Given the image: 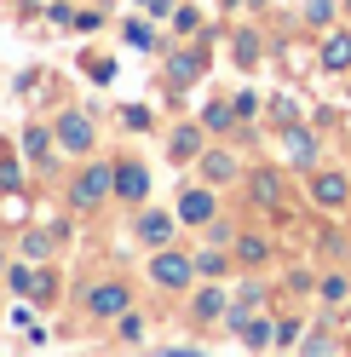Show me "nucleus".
Masks as SVG:
<instances>
[{
    "mask_svg": "<svg viewBox=\"0 0 351 357\" xmlns=\"http://www.w3.org/2000/svg\"><path fill=\"white\" fill-rule=\"evenodd\" d=\"M0 271H6V254H0Z\"/></svg>",
    "mask_w": 351,
    "mask_h": 357,
    "instance_id": "obj_26",
    "label": "nucleus"
},
{
    "mask_svg": "<svg viewBox=\"0 0 351 357\" xmlns=\"http://www.w3.org/2000/svg\"><path fill=\"white\" fill-rule=\"evenodd\" d=\"M236 63H259V40L254 35H236Z\"/></svg>",
    "mask_w": 351,
    "mask_h": 357,
    "instance_id": "obj_18",
    "label": "nucleus"
},
{
    "mask_svg": "<svg viewBox=\"0 0 351 357\" xmlns=\"http://www.w3.org/2000/svg\"><path fill=\"white\" fill-rule=\"evenodd\" d=\"M236 254H242L248 265H259V259L271 254V242H265V236H242V242H236Z\"/></svg>",
    "mask_w": 351,
    "mask_h": 357,
    "instance_id": "obj_12",
    "label": "nucleus"
},
{
    "mask_svg": "<svg viewBox=\"0 0 351 357\" xmlns=\"http://www.w3.org/2000/svg\"><path fill=\"white\" fill-rule=\"evenodd\" d=\"M196 150H202V127H179L173 132V162H190Z\"/></svg>",
    "mask_w": 351,
    "mask_h": 357,
    "instance_id": "obj_9",
    "label": "nucleus"
},
{
    "mask_svg": "<svg viewBox=\"0 0 351 357\" xmlns=\"http://www.w3.org/2000/svg\"><path fill=\"white\" fill-rule=\"evenodd\" d=\"M242 340H248V346H271L276 328H271V323H242Z\"/></svg>",
    "mask_w": 351,
    "mask_h": 357,
    "instance_id": "obj_15",
    "label": "nucleus"
},
{
    "mask_svg": "<svg viewBox=\"0 0 351 357\" xmlns=\"http://www.w3.org/2000/svg\"><path fill=\"white\" fill-rule=\"evenodd\" d=\"M167 75H173V81H196V75H202V58H173Z\"/></svg>",
    "mask_w": 351,
    "mask_h": 357,
    "instance_id": "obj_13",
    "label": "nucleus"
},
{
    "mask_svg": "<svg viewBox=\"0 0 351 357\" xmlns=\"http://www.w3.org/2000/svg\"><path fill=\"white\" fill-rule=\"evenodd\" d=\"M288 155H294V162H311V139H305L299 127H288Z\"/></svg>",
    "mask_w": 351,
    "mask_h": 357,
    "instance_id": "obj_17",
    "label": "nucleus"
},
{
    "mask_svg": "<svg viewBox=\"0 0 351 357\" xmlns=\"http://www.w3.org/2000/svg\"><path fill=\"white\" fill-rule=\"evenodd\" d=\"M190 271H196V265H190L185 254H156V265H150V277H156L162 288H185Z\"/></svg>",
    "mask_w": 351,
    "mask_h": 357,
    "instance_id": "obj_2",
    "label": "nucleus"
},
{
    "mask_svg": "<svg viewBox=\"0 0 351 357\" xmlns=\"http://www.w3.org/2000/svg\"><path fill=\"white\" fill-rule=\"evenodd\" d=\"M305 17H311V24H328V17H334V0H311V12H305Z\"/></svg>",
    "mask_w": 351,
    "mask_h": 357,
    "instance_id": "obj_23",
    "label": "nucleus"
},
{
    "mask_svg": "<svg viewBox=\"0 0 351 357\" xmlns=\"http://www.w3.org/2000/svg\"><path fill=\"white\" fill-rule=\"evenodd\" d=\"M24 144H29V155H47V127H29Z\"/></svg>",
    "mask_w": 351,
    "mask_h": 357,
    "instance_id": "obj_20",
    "label": "nucleus"
},
{
    "mask_svg": "<svg viewBox=\"0 0 351 357\" xmlns=\"http://www.w3.org/2000/svg\"><path fill=\"white\" fill-rule=\"evenodd\" d=\"M12 288H17V294H40V277L29 271V265H17V271H12Z\"/></svg>",
    "mask_w": 351,
    "mask_h": 357,
    "instance_id": "obj_16",
    "label": "nucleus"
},
{
    "mask_svg": "<svg viewBox=\"0 0 351 357\" xmlns=\"http://www.w3.org/2000/svg\"><path fill=\"white\" fill-rule=\"evenodd\" d=\"M58 144L63 150H93V121L86 116H63L58 121Z\"/></svg>",
    "mask_w": 351,
    "mask_h": 357,
    "instance_id": "obj_4",
    "label": "nucleus"
},
{
    "mask_svg": "<svg viewBox=\"0 0 351 357\" xmlns=\"http://www.w3.org/2000/svg\"><path fill=\"white\" fill-rule=\"evenodd\" d=\"M139 236L150 242V248H162V242L173 236V225H167V219H162V213H144V225H139Z\"/></svg>",
    "mask_w": 351,
    "mask_h": 357,
    "instance_id": "obj_10",
    "label": "nucleus"
},
{
    "mask_svg": "<svg viewBox=\"0 0 351 357\" xmlns=\"http://www.w3.org/2000/svg\"><path fill=\"white\" fill-rule=\"evenodd\" d=\"M322 70H351V35H328V47H322Z\"/></svg>",
    "mask_w": 351,
    "mask_h": 357,
    "instance_id": "obj_7",
    "label": "nucleus"
},
{
    "mask_svg": "<svg viewBox=\"0 0 351 357\" xmlns=\"http://www.w3.org/2000/svg\"><path fill=\"white\" fill-rule=\"evenodd\" d=\"M208 173H213V178H231V155L213 150V155H208Z\"/></svg>",
    "mask_w": 351,
    "mask_h": 357,
    "instance_id": "obj_25",
    "label": "nucleus"
},
{
    "mask_svg": "<svg viewBox=\"0 0 351 357\" xmlns=\"http://www.w3.org/2000/svg\"><path fill=\"white\" fill-rule=\"evenodd\" d=\"M121 340H127V346L144 340V317H121Z\"/></svg>",
    "mask_w": 351,
    "mask_h": 357,
    "instance_id": "obj_21",
    "label": "nucleus"
},
{
    "mask_svg": "<svg viewBox=\"0 0 351 357\" xmlns=\"http://www.w3.org/2000/svg\"><path fill=\"white\" fill-rule=\"evenodd\" d=\"M144 190H150V173H144L139 162H121V167H116V196H127V202H139Z\"/></svg>",
    "mask_w": 351,
    "mask_h": 357,
    "instance_id": "obj_5",
    "label": "nucleus"
},
{
    "mask_svg": "<svg viewBox=\"0 0 351 357\" xmlns=\"http://www.w3.org/2000/svg\"><path fill=\"white\" fill-rule=\"evenodd\" d=\"M179 213L190 219V225H202V219H213V196H208V190H190L185 202H179Z\"/></svg>",
    "mask_w": 351,
    "mask_h": 357,
    "instance_id": "obj_8",
    "label": "nucleus"
},
{
    "mask_svg": "<svg viewBox=\"0 0 351 357\" xmlns=\"http://www.w3.org/2000/svg\"><path fill=\"white\" fill-rule=\"evenodd\" d=\"M86 311H93V317H116V311H127V282L93 288V294H86Z\"/></svg>",
    "mask_w": 351,
    "mask_h": 357,
    "instance_id": "obj_3",
    "label": "nucleus"
},
{
    "mask_svg": "<svg viewBox=\"0 0 351 357\" xmlns=\"http://www.w3.org/2000/svg\"><path fill=\"white\" fill-rule=\"evenodd\" d=\"M317 288H322V300H345V277H322Z\"/></svg>",
    "mask_w": 351,
    "mask_h": 357,
    "instance_id": "obj_22",
    "label": "nucleus"
},
{
    "mask_svg": "<svg viewBox=\"0 0 351 357\" xmlns=\"http://www.w3.org/2000/svg\"><path fill=\"white\" fill-rule=\"evenodd\" d=\"M311 202H317V208H340V202H345V178H340V173H317V178H311Z\"/></svg>",
    "mask_w": 351,
    "mask_h": 357,
    "instance_id": "obj_6",
    "label": "nucleus"
},
{
    "mask_svg": "<svg viewBox=\"0 0 351 357\" xmlns=\"http://www.w3.org/2000/svg\"><path fill=\"white\" fill-rule=\"evenodd\" d=\"M219 311H225V294H219V288H202V294H196V317H219Z\"/></svg>",
    "mask_w": 351,
    "mask_h": 357,
    "instance_id": "obj_11",
    "label": "nucleus"
},
{
    "mask_svg": "<svg viewBox=\"0 0 351 357\" xmlns=\"http://www.w3.org/2000/svg\"><path fill=\"white\" fill-rule=\"evenodd\" d=\"M127 40H133V47H144V52L156 47V40H150V29H144V24H127Z\"/></svg>",
    "mask_w": 351,
    "mask_h": 357,
    "instance_id": "obj_24",
    "label": "nucleus"
},
{
    "mask_svg": "<svg viewBox=\"0 0 351 357\" xmlns=\"http://www.w3.org/2000/svg\"><path fill=\"white\" fill-rule=\"evenodd\" d=\"M109 185H116V167H86V173L75 178V208H93Z\"/></svg>",
    "mask_w": 351,
    "mask_h": 357,
    "instance_id": "obj_1",
    "label": "nucleus"
},
{
    "mask_svg": "<svg viewBox=\"0 0 351 357\" xmlns=\"http://www.w3.org/2000/svg\"><path fill=\"white\" fill-rule=\"evenodd\" d=\"M276 190H282V185H276L271 173H259V178H254V196H259V202H276Z\"/></svg>",
    "mask_w": 351,
    "mask_h": 357,
    "instance_id": "obj_19",
    "label": "nucleus"
},
{
    "mask_svg": "<svg viewBox=\"0 0 351 357\" xmlns=\"http://www.w3.org/2000/svg\"><path fill=\"white\" fill-rule=\"evenodd\" d=\"M231 121H242V116H236V104H213V109H208V127H213V132H225Z\"/></svg>",
    "mask_w": 351,
    "mask_h": 357,
    "instance_id": "obj_14",
    "label": "nucleus"
}]
</instances>
